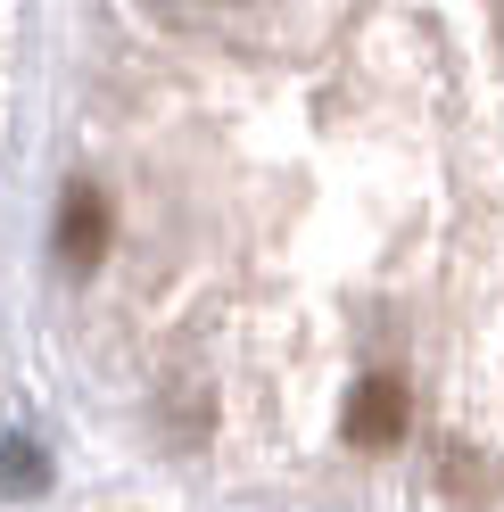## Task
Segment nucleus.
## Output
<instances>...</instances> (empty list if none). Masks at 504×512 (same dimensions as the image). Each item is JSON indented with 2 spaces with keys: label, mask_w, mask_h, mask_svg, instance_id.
Returning a JSON list of instances; mask_svg holds the SVG:
<instances>
[{
  "label": "nucleus",
  "mask_w": 504,
  "mask_h": 512,
  "mask_svg": "<svg viewBox=\"0 0 504 512\" xmlns=\"http://www.w3.org/2000/svg\"><path fill=\"white\" fill-rule=\"evenodd\" d=\"M405 422H414V397H405V380L397 372H364L356 380V397H348V446H364V455H381V446L405 438Z\"/></svg>",
  "instance_id": "1"
},
{
  "label": "nucleus",
  "mask_w": 504,
  "mask_h": 512,
  "mask_svg": "<svg viewBox=\"0 0 504 512\" xmlns=\"http://www.w3.org/2000/svg\"><path fill=\"white\" fill-rule=\"evenodd\" d=\"M58 256H67V273H91L108 256V199L91 182H75L58 199Z\"/></svg>",
  "instance_id": "2"
},
{
  "label": "nucleus",
  "mask_w": 504,
  "mask_h": 512,
  "mask_svg": "<svg viewBox=\"0 0 504 512\" xmlns=\"http://www.w3.org/2000/svg\"><path fill=\"white\" fill-rule=\"evenodd\" d=\"M447 488L471 496V504H488V496H496V471H488V463H471L463 446H455V455H447Z\"/></svg>",
  "instance_id": "3"
}]
</instances>
